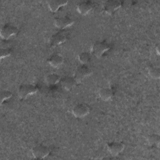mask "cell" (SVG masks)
Returning a JSON list of instances; mask_svg holds the SVG:
<instances>
[{
  "label": "cell",
  "mask_w": 160,
  "mask_h": 160,
  "mask_svg": "<svg viewBox=\"0 0 160 160\" xmlns=\"http://www.w3.org/2000/svg\"><path fill=\"white\" fill-rule=\"evenodd\" d=\"M110 49L109 44L105 41L95 42L91 47V53L96 57L99 58Z\"/></svg>",
  "instance_id": "1"
},
{
  "label": "cell",
  "mask_w": 160,
  "mask_h": 160,
  "mask_svg": "<svg viewBox=\"0 0 160 160\" xmlns=\"http://www.w3.org/2000/svg\"><path fill=\"white\" fill-rule=\"evenodd\" d=\"M38 91V88L37 86L31 84H23L19 87L18 93L21 98L26 99Z\"/></svg>",
  "instance_id": "2"
},
{
  "label": "cell",
  "mask_w": 160,
  "mask_h": 160,
  "mask_svg": "<svg viewBox=\"0 0 160 160\" xmlns=\"http://www.w3.org/2000/svg\"><path fill=\"white\" fill-rule=\"evenodd\" d=\"M50 152V149L48 146L43 144L36 145L31 149V153L33 157L38 159L45 158L49 154Z\"/></svg>",
  "instance_id": "3"
},
{
  "label": "cell",
  "mask_w": 160,
  "mask_h": 160,
  "mask_svg": "<svg viewBox=\"0 0 160 160\" xmlns=\"http://www.w3.org/2000/svg\"><path fill=\"white\" fill-rule=\"evenodd\" d=\"M92 74V70L86 65L79 66L75 71L74 78L77 82L82 81L85 78L89 76Z\"/></svg>",
  "instance_id": "4"
},
{
  "label": "cell",
  "mask_w": 160,
  "mask_h": 160,
  "mask_svg": "<svg viewBox=\"0 0 160 160\" xmlns=\"http://www.w3.org/2000/svg\"><path fill=\"white\" fill-rule=\"evenodd\" d=\"M18 32V29L10 24H4L1 29L0 35L2 39L8 40L12 36L16 35Z\"/></svg>",
  "instance_id": "5"
},
{
  "label": "cell",
  "mask_w": 160,
  "mask_h": 160,
  "mask_svg": "<svg viewBox=\"0 0 160 160\" xmlns=\"http://www.w3.org/2000/svg\"><path fill=\"white\" fill-rule=\"evenodd\" d=\"M90 111L89 107L84 103H79L74 106L72 109V114L79 118H84L87 116Z\"/></svg>",
  "instance_id": "6"
},
{
  "label": "cell",
  "mask_w": 160,
  "mask_h": 160,
  "mask_svg": "<svg viewBox=\"0 0 160 160\" xmlns=\"http://www.w3.org/2000/svg\"><path fill=\"white\" fill-rule=\"evenodd\" d=\"M74 23V20L68 16L57 17L54 19V25L60 29H66Z\"/></svg>",
  "instance_id": "7"
},
{
  "label": "cell",
  "mask_w": 160,
  "mask_h": 160,
  "mask_svg": "<svg viewBox=\"0 0 160 160\" xmlns=\"http://www.w3.org/2000/svg\"><path fill=\"white\" fill-rule=\"evenodd\" d=\"M124 144L120 141H112L107 144L108 151L113 156H117L124 149Z\"/></svg>",
  "instance_id": "8"
},
{
  "label": "cell",
  "mask_w": 160,
  "mask_h": 160,
  "mask_svg": "<svg viewBox=\"0 0 160 160\" xmlns=\"http://www.w3.org/2000/svg\"><path fill=\"white\" fill-rule=\"evenodd\" d=\"M121 2L116 0H109L103 6L104 11L108 14H112L121 7Z\"/></svg>",
  "instance_id": "9"
},
{
  "label": "cell",
  "mask_w": 160,
  "mask_h": 160,
  "mask_svg": "<svg viewBox=\"0 0 160 160\" xmlns=\"http://www.w3.org/2000/svg\"><path fill=\"white\" fill-rule=\"evenodd\" d=\"M93 8V4L90 1H84L78 4L76 9L78 12L82 15L88 14Z\"/></svg>",
  "instance_id": "10"
},
{
  "label": "cell",
  "mask_w": 160,
  "mask_h": 160,
  "mask_svg": "<svg viewBox=\"0 0 160 160\" xmlns=\"http://www.w3.org/2000/svg\"><path fill=\"white\" fill-rule=\"evenodd\" d=\"M67 39L66 35L62 32H58L54 34L49 39L50 44L52 46H56L64 42Z\"/></svg>",
  "instance_id": "11"
},
{
  "label": "cell",
  "mask_w": 160,
  "mask_h": 160,
  "mask_svg": "<svg viewBox=\"0 0 160 160\" xmlns=\"http://www.w3.org/2000/svg\"><path fill=\"white\" fill-rule=\"evenodd\" d=\"M60 83L61 86L67 91L71 90L73 88H74L78 83L75 80L74 77L71 76H65L61 79Z\"/></svg>",
  "instance_id": "12"
},
{
  "label": "cell",
  "mask_w": 160,
  "mask_h": 160,
  "mask_svg": "<svg viewBox=\"0 0 160 160\" xmlns=\"http://www.w3.org/2000/svg\"><path fill=\"white\" fill-rule=\"evenodd\" d=\"M47 61L48 64L52 67L58 68L64 62V58L61 54L59 53H55L50 56Z\"/></svg>",
  "instance_id": "13"
},
{
  "label": "cell",
  "mask_w": 160,
  "mask_h": 160,
  "mask_svg": "<svg viewBox=\"0 0 160 160\" xmlns=\"http://www.w3.org/2000/svg\"><path fill=\"white\" fill-rule=\"evenodd\" d=\"M46 2L50 11L55 12L58 11L61 7L66 6L68 1L63 0H49Z\"/></svg>",
  "instance_id": "14"
},
{
  "label": "cell",
  "mask_w": 160,
  "mask_h": 160,
  "mask_svg": "<svg viewBox=\"0 0 160 160\" xmlns=\"http://www.w3.org/2000/svg\"><path fill=\"white\" fill-rule=\"evenodd\" d=\"M99 95L102 100L108 101L112 97L113 92L109 88H101L99 90Z\"/></svg>",
  "instance_id": "15"
},
{
  "label": "cell",
  "mask_w": 160,
  "mask_h": 160,
  "mask_svg": "<svg viewBox=\"0 0 160 160\" xmlns=\"http://www.w3.org/2000/svg\"><path fill=\"white\" fill-rule=\"evenodd\" d=\"M45 82L48 85H55L60 82V76L56 73H51L45 77Z\"/></svg>",
  "instance_id": "16"
},
{
  "label": "cell",
  "mask_w": 160,
  "mask_h": 160,
  "mask_svg": "<svg viewBox=\"0 0 160 160\" xmlns=\"http://www.w3.org/2000/svg\"><path fill=\"white\" fill-rule=\"evenodd\" d=\"M148 74L152 78L158 79L160 78V69L159 68L151 66L148 69Z\"/></svg>",
  "instance_id": "17"
},
{
  "label": "cell",
  "mask_w": 160,
  "mask_h": 160,
  "mask_svg": "<svg viewBox=\"0 0 160 160\" xmlns=\"http://www.w3.org/2000/svg\"><path fill=\"white\" fill-rule=\"evenodd\" d=\"M147 141L149 144L155 145L158 147L160 142V137L157 134H152L148 136Z\"/></svg>",
  "instance_id": "18"
},
{
  "label": "cell",
  "mask_w": 160,
  "mask_h": 160,
  "mask_svg": "<svg viewBox=\"0 0 160 160\" xmlns=\"http://www.w3.org/2000/svg\"><path fill=\"white\" fill-rule=\"evenodd\" d=\"M78 60L79 61L84 64V65H86V64H88L90 60H91V55L89 53L87 52H82L81 53H80L79 55H78Z\"/></svg>",
  "instance_id": "19"
},
{
  "label": "cell",
  "mask_w": 160,
  "mask_h": 160,
  "mask_svg": "<svg viewBox=\"0 0 160 160\" xmlns=\"http://www.w3.org/2000/svg\"><path fill=\"white\" fill-rule=\"evenodd\" d=\"M12 96V94L11 91H7V90H4L3 91H2L1 92V96H0V98H1V104H2L4 102H5L6 100L10 99Z\"/></svg>",
  "instance_id": "20"
},
{
  "label": "cell",
  "mask_w": 160,
  "mask_h": 160,
  "mask_svg": "<svg viewBox=\"0 0 160 160\" xmlns=\"http://www.w3.org/2000/svg\"><path fill=\"white\" fill-rule=\"evenodd\" d=\"M11 54V50L9 48H1V51H0V58L1 59L5 58L10 56Z\"/></svg>",
  "instance_id": "21"
}]
</instances>
